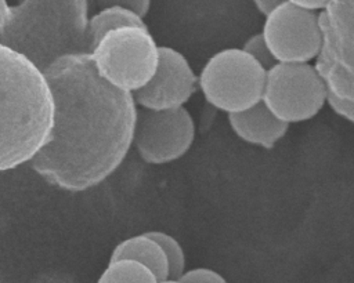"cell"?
I'll return each mask as SVG.
<instances>
[{
    "mask_svg": "<svg viewBox=\"0 0 354 283\" xmlns=\"http://www.w3.org/2000/svg\"><path fill=\"white\" fill-rule=\"evenodd\" d=\"M44 72L57 102L55 127L30 164L53 186L83 192L123 163L134 141L138 105L131 92L98 73L90 52L64 54Z\"/></svg>",
    "mask_w": 354,
    "mask_h": 283,
    "instance_id": "1",
    "label": "cell"
},
{
    "mask_svg": "<svg viewBox=\"0 0 354 283\" xmlns=\"http://www.w3.org/2000/svg\"><path fill=\"white\" fill-rule=\"evenodd\" d=\"M55 117L57 102L44 69L0 43V170L32 163L50 142Z\"/></svg>",
    "mask_w": 354,
    "mask_h": 283,
    "instance_id": "2",
    "label": "cell"
},
{
    "mask_svg": "<svg viewBox=\"0 0 354 283\" xmlns=\"http://www.w3.org/2000/svg\"><path fill=\"white\" fill-rule=\"evenodd\" d=\"M159 48L147 26H123L108 32L90 55L108 83L134 94L155 75Z\"/></svg>",
    "mask_w": 354,
    "mask_h": 283,
    "instance_id": "3",
    "label": "cell"
},
{
    "mask_svg": "<svg viewBox=\"0 0 354 283\" xmlns=\"http://www.w3.org/2000/svg\"><path fill=\"white\" fill-rule=\"evenodd\" d=\"M267 70L242 48L214 52L199 73V88L209 105L230 115L261 101Z\"/></svg>",
    "mask_w": 354,
    "mask_h": 283,
    "instance_id": "4",
    "label": "cell"
},
{
    "mask_svg": "<svg viewBox=\"0 0 354 283\" xmlns=\"http://www.w3.org/2000/svg\"><path fill=\"white\" fill-rule=\"evenodd\" d=\"M325 99L324 79L308 62H277L267 70L261 101L288 124L314 117Z\"/></svg>",
    "mask_w": 354,
    "mask_h": 283,
    "instance_id": "5",
    "label": "cell"
},
{
    "mask_svg": "<svg viewBox=\"0 0 354 283\" xmlns=\"http://www.w3.org/2000/svg\"><path fill=\"white\" fill-rule=\"evenodd\" d=\"M195 139V121L183 108L138 109L134 141L140 157L148 164H167L183 157Z\"/></svg>",
    "mask_w": 354,
    "mask_h": 283,
    "instance_id": "6",
    "label": "cell"
},
{
    "mask_svg": "<svg viewBox=\"0 0 354 283\" xmlns=\"http://www.w3.org/2000/svg\"><path fill=\"white\" fill-rule=\"evenodd\" d=\"M261 33L277 62H310L324 43L321 19L315 11L288 1L264 17Z\"/></svg>",
    "mask_w": 354,
    "mask_h": 283,
    "instance_id": "7",
    "label": "cell"
},
{
    "mask_svg": "<svg viewBox=\"0 0 354 283\" xmlns=\"http://www.w3.org/2000/svg\"><path fill=\"white\" fill-rule=\"evenodd\" d=\"M199 77L188 58L169 46H160L155 75L141 90L134 92L138 106L152 110L183 108L195 94Z\"/></svg>",
    "mask_w": 354,
    "mask_h": 283,
    "instance_id": "8",
    "label": "cell"
},
{
    "mask_svg": "<svg viewBox=\"0 0 354 283\" xmlns=\"http://www.w3.org/2000/svg\"><path fill=\"white\" fill-rule=\"evenodd\" d=\"M227 117L231 130L239 139L264 149L274 148L289 128V124L277 117L263 101L242 112L230 113Z\"/></svg>",
    "mask_w": 354,
    "mask_h": 283,
    "instance_id": "9",
    "label": "cell"
},
{
    "mask_svg": "<svg viewBox=\"0 0 354 283\" xmlns=\"http://www.w3.org/2000/svg\"><path fill=\"white\" fill-rule=\"evenodd\" d=\"M133 260L148 266L158 280H166L170 276L169 261L160 244L147 232L130 236L119 242L109 257V261Z\"/></svg>",
    "mask_w": 354,
    "mask_h": 283,
    "instance_id": "10",
    "label": "cell"
},
{
    "mask_svg": "<svg viewBox=\"0 0 354 283\" xmlns=\"http://www.w3.org/2000/svg\"><path fill=\"white\" fill-rule=\"evenodd\" d=\"M123 26H147L144 18L123 7H106L98 10L87 21V39L91 48L111 30Z\"/></svg>",
    "mask_w": 354,
    "mask_h": 283,
    "instance_id": "11",
    "label": "cell"
},
{
    "mask_svg": "<svg viewBox=\"0 0 354 283\" xmlns=\"http://www.w3.org/2000/svg\"><path fill=\"white\" fill-rule=\"evenodd\" d=\"M97 283H159L155 273L133 260L109 261Z\"/></svg>",
    "mask_w": 354,
    "mask_h": 283,
    "instance_id": "12",
    "label": "cell"
},
{
    "mask_svg": "<svg viewBox=\"0 0 354 283\" xmlns=\"http://www.w3.org/2000/svg\"><path fill=\"white\" fill-rule=\"evenodd\" d=\"M147 233L160 244L166 254L170 271L169 279H180L185 272V254L180 242L170 233L162 231H148Z\"/></svg>",
    "mask_w": 354,
    "mask_h": 283,
    "instance_id": "13",
    "label": "cell"
},
{
    "mask_svg": "<svg viewBox=\"0 0 354 283\" xmlns=\"http://www.w3.org/2000/svg\"><path fill=\"white\" fill-rule=\"evenodd\" d=\"M245 52H248L256 62H259L266 70L271 69L275 64L277 59L274 57V54L271 52L263 33H256L252 35L241 47Z\"/></svg>",
    "mask_w": 354,
    "mask_h": 283,
    "instance_id": "14",
    "label": "cell"
},
{
    "mask_svg": "<svg viewBox=\"0 0 354 283\" xmlns=\"http://www.w3.org/2000/svg\"><path fill=\"white\" fill-rule=\"evenodd\" d=\"M184 283H227L223 275L210 268H194L180 277Z\"/></svg>",
    "mask_w": 354,
    "mask_h": 283,
    "instance_id": "15",
    "label": "cell"
},
{
    "mask_svg": "<svg viewBox=\"0 0 354 283\" xmlns=\"http://www.w3.org/2000/svg\"><path fill=\"white\" fill-rule=\"evenodd\" d=\"M97 6L101 8L106 7H123L127 8L141 18H144L151 7V0H95Z\"/></svg>",
    "mask_w": 354,
    "mask_h": 283,
    "instance_id": "16",
    "label": "cell"
},
{
    "mask_svg": "<svg viewBox=\"0 0 354 283\" xmlns=\"http://www.w3.org/2000/svg\"><path fill=\"white\" fill-rule=\"evenodd\" d=\"M286 1L293 6H297L300 8L310 10V11L322 10V8L328 7V4L330 3V0H286Z\"/></svg>",
    "mask_w": 354,
    "mask_h": 283,
    "instance_id": "17",
    "label": "cell"
},
{
    "mask_svg": "<svg viewBox=\"0 0 354 283\" xmlns=\"http://www.w3.org/2000/svg\"><path fill=\"white\" fill-rule=\"evenodd\" d=\"M286 0H252V3L254 4V7L257 8V11L261 15H268L275 7H278L279 4H282Z\"/></svg>",
    "mask_w": 354,
    "mask_h": 283,
    "instance_id": "18",
    "label": "cell"
},
{
    "mask_svg": "<svg viewBox=\"0 0 354 283\" xmlns=\"http://www.w3.org/2000/svg\"><path fill=\"white\" fill-rule=\"evenodd\" d=\"M159 283H184L181 279H166V280H160Z\"/></svg>",
    "mask_w": 354,
    "mask_h": 283,
    "instance_id": "19",
    "label": "cell"
}]
</instances>
